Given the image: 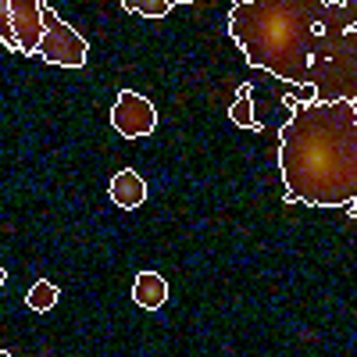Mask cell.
Segmentation results:
<instances>
[{
    "instance_id": "4",
    "label": "cell",
    "mask_w": 357,
    "mask_h": 357,
    "mask_svg": "<svg viewBox=\"0 0 357 357\" xmlns=\"http://www.w3.org/2000/svg\"><path fill=\"white\" fill-rule=\"evenodd\" d=\"M86 54H89V43L68 22H61L50 8H43V40L36 47V57H43V61H50L57 68H82Z\"/></svg>"
},
{
    "instance_id": "6",
    "label": "cell",
    "mask_w": 357,
    "mask_h": 357,
    "mask_svg": "<svg viewBox=\"0 0 357 357\" xmlns=\"http://www.w3.org/2000/svg\"><path fill=\"white\" fill-rule=\"evenodd\" d=\"M11 33L18 40V54L36 57L43 40V0H11Z\"/></svg>"
},
{
    "instance_id": "15",
    "label": "cell",
    "mask_w": 357,
    "mask_h": 357,
    "mask_svg": "<svg viewBox=\"0 0 357 357\" xmlns=\"http://www.w3.org/2000/svg\"><path fill=\"white\" fill-rule=\"evenodd\" d=\"M0 357H11V354H8V350H4V347H0Z\"/></svg>"
},
{
    "instance_id": "3",
    "label": "cell",
    "mask_w": 357,
    "mask_h": 357,
    "mask_svg": "<svg viewBox=\"0 0 357 357\" xmlns=\"http://www.w3.org/2000/svg\"><path fill=\"white\" fill-rule=\"evenodd\" d=\"M307 86H314V100L357 104V0H329L311 47Z\"/></svg>"
},
{
    "instance_id": "12",
    "label": "cell",
    "mask_w": 357,
    "mask_h": 357,
    "mask_svg": "<svg viewBox=\"0 0 357 357\" xmlns=\"http://www.w3.org/2000/svg\"><path fill=\"white\" fill-rule=\"evenodd\" d=\"M0 43L18 54V40L11 33V0H0Z\"/></svg>"
},
{
    "instance_id": "8",
    "label": "cell",
    "mask_w": 357,
    "mask_h": 357,
    "mask_svg": "<svg viewBox=\"0 0 357 357\" xmlns=\"http://www.w3.org/2000/svg\"><path fill=\"white\" fill-rule=\"evenodd\" d=\"M132 301L143 307V311H161L168 304V282L165 275L158 272H139L132 279Z\"/></svg>"
},
{
    "instance_id": "2",
    "label": "cell",
    "mask_w": 357,
    "mask_h": 357,
    "mask_svg": "<svg viewBox=\"0 0 357 357\" xmlns=\"http://www.w3.org/2000/svg\"><path fill=\"white\" fill-rule=\"evenodd\" d=\"M329 0H247L229 11V36L254 68L289 86H307L311 47Z\"/></svg>"
},
{
    "instance_id": "9",
    "label": "cell",
    "mask_w": 357,
    "mask_h": 357,
    "mask_svg": "<svg viewBox=\"0 0 357 357\" xmlns=\"http://www.w3.org/2000/svg\"><path fill=\"white\" fill-rule=\"evenodd\" d=\"M25 307H29V311H36V314L54 311V307H57V286H54L50 279L33 282V286H29V293H25Z\"/></svg>"
},
{
    "instance_id": "11",
    "label": "cell",
    "mask_w": 357,
    "mask_h": 357,
    "mask_svg": "<svg viewBox=\"0 0 357 357\" xmlns=\"http://www.w3.org/2000/svg\"><path fill=\"white\" fill-rule=\"evenodd\" d=\"M122 8L132 15H143V18H165L172 11L168 0H122Z\"/></svg>"
},
{
    "instance_id": "10",
    "label": "cell",
    "mask_w": 357,
    "mask_h": 357,
    "mask_svg": "<svg viewBox=\"0 0 357 357\" xmlns=\"http://www.w3.org/2000/svg\"><path fill=\"white\" fill-rule=\"evenodd\" d=\"M229 118L240 129H261L257 126V114H254V93H250V86H240V93H236V100L229 107Z\"/></svg>"
},
{
    "instance_id": "7",
    "label": "cell",
    "mask_w": 357,
    "mask_h": 357,
    "mask_svg": "<svg viewBox=\"0 0 357 357\" xmlns=\"http://www.w3.org/2000/svg\"><path fill=\"white\" fill-rule=\"evenodd\" d=\"M107 197L122 207V211H136V207L146 200V183H143V175L136 168H122L114 178H111V186H107Z\"/></svg>"
},
{
    "instance_id": "1",
    "label": "cell",
    "mask_w": 357,
    "mask_h": 357,
    "mask_svg": "<svg viewBox=\"0 0 357 357\" xmlns=\"http://www.w3.org/2000/svg\"><path fill=\"white\" fill-rule=\"evenodd\" d=\"M279 172L293 204L347 207L357 200V104H293V118L279 129Z\"/></svg>"
},
{
    "instance_id": "5",
    "label": "cell",
    "mask_w": 357,
    "mask_h": 357,
    "mask_svg": "<svg viewBox=\"0 0 357 357\" xmlns=\"http://www.w3.org/2000/svg\"><path fill=\"white\" fill-rule=\"evenodd\" d=\"M111 126L122 139H143L158 129V107L136 89H122L111 107Z\"/></svg>"
},
{
    "instance_id": "14",
    "label": "cell",
    "mask_w": 357,
    "mask_h": 357,
    "mask_svg": "<svg viewBox=\"0 0 357 357\" xmlns=\"http://www.w3.org/2000/svg\"><path fill=\"white\" fill-rule=\"evenodd\" d=\"M168 4H193V0H168Z\"/></svg>"
},
{
    "instance_id": "13",
    "label": "cell",
    "mask_w": 357,
    "mask_h": 357,
    "mask_svg": "<svg viewBox=\"0 0 357 357\" xmlns=\"http://www.w3.org/2000/svg\"><path fill=\"white\" fill-rule=\"evenodd\" d=\"M8 282V272H4V268H0V286H4Z\"/></svg>"
}]
</instances>
